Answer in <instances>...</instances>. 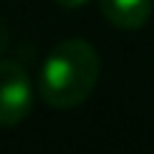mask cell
I'll return each instance as SVG.
<instances>
[{"label":"cell","mask_w":154,"mask_h":154,"mask_svg":"<svg viewBox=\"0 0 154 154\" xmlns=\"http://www.w3.org/2000/svg\"><path fill=\"white\" fill-rule=\"evenodd\" d=\"M100 79V57L92 43L81 38L60 41L41 65V97L51 108L81 106Z\"/></svg>","instance_id":"1"},{"label":"cell","mask_w":154,"mask_h":154,"mask_svg":"<svg viewBox=\"0 0 154 154\" xmlns=\"http://www.w3.org/2000/svg\"><path fill=\"white\" fill-rule=\"evenodd\" d=\"M32 106V87L27 70L14 62L3 60L0 62V127H14L19 125Z\"/></svg>","instance_id":"2"},{"label":"cell","mask_w":154,"mask_h":154,"mask_svg":"<svg viewBox=\"0 0 154 154\" xmlns=\"http://www.w3.org/2000/svg\"><path fill=\"white\" fill-rule=\"evenodd\" d=\"M154 0H100L103 16L119 30H138L146 24Z\"/></svg>","instance_id":"3"},{"label":"cell","mask_w":154,"mask_h":154,"mask_svg":"<svg viewBox=\"0 0 154 154\" xmlns=\"http://www.w3.org/2000/svg\"><path fill=\"white\" fill-rule=\"evenodd\" d=\"M8 49V27H5V22L0 19V54Z\"/></svg>","instance_id":"4"},{"label":"cell","mask_w":154,"mask_h":154,"mask_svg":"<svg viewBox=\"0 0 154 154\" xmlns=\"http://www.w3.org/2000/svg\"><path fill=\"white\" fill-rule=\"evenodd\" d=\"M62 8H81V5H87L89 0H57Z\"/></svg>","instance_id":"5"}]
</instances>
